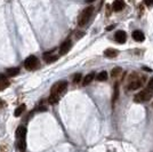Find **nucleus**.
I'll return each instance as SVG.
<instances>
[{"label":"nucleus","instance_id":"obj_18","mask_svg":"<svg viewBox=\"0 0 153 152\" xmlns=\"http://www.w3.org/2000/svg\"><path fill=\"white\" fill-rule=\"evenodd\" d=\"M7 73L9 76H12V77H15V76H17L20 73V69L18 67H10V69L7 70Z\"/></svg>","mask_w":153,"mask_h":152},{"label":"nucleus","instance_id":"obj_19","mask_svg":"<svg viewBox=\"0 0 153 152\" xmlns=\"http://www.w3.org/2000/svg\"><path fill=\"white\" fill-rule=\"evenodd\" d=\"M119 97V84L117 82L116 86H114V93H113V97H112V102L114 103Z\"/></svg>","mask_w":153,"mask_h":152},{"label":"nucleus","instance_id":"obj_11","mask_svg":"<svg viewBox=\"0 0 153 152\" xmlns=\"http://www.w3.org/2000/svg\"><path fill=\"white\" fill-rule=\"evenodd\" d=\"M25 136H27V128L24 126H20L16 130V137L21 140V138H24Z\"/></svg>","mask_w":153,"mask_h":152},{"label":"nucleus","instance_id":"obj_21","mask_svg":"<svg viewBox=\"0 0 153 152\" xmlns=\"http://www.w3.org/2000/svg\"><path fill=\"white\" fill-rule=\"evenodd\" d=\"M58 101H60V96H56V95H50L48 98L49 104H56Z\"/></svg>","mask_w":153,"mask_h":152},{"label":"nucleus","instance_id":"obj_9","mask_svg":"<svg viewBox=\"0 0 153 152\" xmlns=\"http://www.w3.org/2000/svg\"><path fill=\"white\" fill-rule=\"evenodd\" d=\"M112 8L114 12H121L123 8H124V2L121 0H116L113 3H112Z\"/></svg>","mask_w":153,"mask_h":152},{"label":"nucleus","instance_id":"obj_20","mask_svg":"<svg viewBox=\"0 0 153 152\" xmlns=\"http://www.w3.org/2000/svg\"><path fill=\"white\" fill-rule=\"evenodd\" d=\"M18 148H20V150L22 152L25 151V149H27V141H25V137L24 138H21L20 140V143H18Z\"/></svg>","mask_w":153,"mask_h":152},{"label":"nucleus","instance_id":"obj_15","mask_svg":"<svg viewBox=\"0 0 153 152\" xmlns=\"http://www.w3.org/2000/svg\"><path fill=\"white\" fill-rule=\"evenodd\" d=\"M121 73H122V69L118 66V67H114V69L111 71V77H112V78H117V77H119Z\"/></svg>","mask_w":153,"mask_h":152},{"label":"nucleus","instance_id":"obj_3","mask_svg":"<svg viewBox=\"0 0 153 152\" xmlns=\"http://www.w3.org/2000/svg\"><path fill=\"white\" fill-rule=\"evenodd\" d=\"M153 94V89H150V88H146L143 91H139L137 95H135L134 97V101L136 103H143V102H148L151 100Z\"/></svg>","mask_w":153,"mask_h":152},{"label":"nucleus","instance_id":"obj_26","mask_svg":"<svg viewBox=\"0 0 153 152\" xmlns=\"http://www.w3.org/2000/svg\"><path fill=\"white\" fill-rule=\"evenodd\" d=\"M113 28H114V25H110V27H107V28H106V30H107V31H111L112 29H113Z\"/></svg>","mask_w":153,"mask_h":152},{"label":"nucleus","instance_id":"obj_24","mask_svg":"<svg viewBox=\"0 0 153 152\" xmlns=\"http://www.w3.org/2000/svg\"><path fill=\"white\" fill-rule=\"evenodd\" d=\"M145 5H148V6H153V0H146V1H145Z\"/></svg>","mask_w":153,"mask_h":152},{"label":"nucleus","instance_id":"obj_25","mask_svg":"<svg viewBox=\"0 0 153 152\" xmlns=\"http://www.w3.org/2000/svg\"><path fill=\"white\" fill-rule=\"evenodd\" d=\"M106 9H107V15H110L111 14V10H110V6L109 5H106Z\"/></svg>","mask_w":153,"mask_h":152},{"label":"nucleus","instance_id":"obj_1","mask_svg":"<svg viewBox=\"0 0 153 152\" xmlns=\"http://www.w3.org/2000/svg\"><path fill=\"white\" fill-rule=\"evenodd\" d=\"M144 81H145V77H138L136 73H133V74L129 77L127 89H128V91L138 89V88L144 84Z\"/></svg>","mask_w":153,"mask_h":152},{"label":"nucleus","instance_id":"obj_28","mask_svg":"<svg viewBox=\"0 0 153 152\" xmlns=\"http://www.w3.org/2000/svg\"><path fill=\"white\" fill-rule=\"evenodd\" d=\"M152 105H153V103H152Z\"/></svg>","mask_w":153,"mask_h":152},{"label":"nucleus","instance_id":"obj_5","mask_svg":"<svg viewBox=\"0 0 153 152\" xmlns=\"http://www.w3.org/2000/svg\"><path fill=\"white\" fill-rule=\"evenodd\" d=\"M38 64H39V60H38L34 55H31V56H29V57L24 61V66H25V69L29 70V71L37 69Z\"/></svg>","mask_w":153,"mask_h":152},{"label":"nucleus","instance_id":"obj_6","mask_svg":"<svg viewBox=\"0 0 153 152\" xmlns=\"http://www.w3.org/2000/svg\"><path fill=\"white\" fill-rule=\"evenodd\" d=\"M71 46H72L71 40H70V39L65 40V41H64V42L61 45V47H60V54H61V55H65V54H67V52L71 49Z\"/></svg>","mask_w":153,"mask_h":152},{"label":"nucleus","instance_id":"obj_14","mask_svg":"<svg viewBox=\"0 0 153 152\" xmlns=\"http://www.w3.org/2000/svg\"><path fill=\"white\" fill-rule=\"evenodd\" d=\"M9 87V81L5 77H0V91H3Z\"/></svg>","mask_w":153,"mask_h":152},{"label":"nucleus","instance_id":"obj_8","mask_svg":"<svg viewBox=\"0 0 153 152\" xmlns=\"http://www.w3.org/2000/svg\"><path fill=\"white\" fill-rule=\"evenodd\" d=\"M118 54H119V50L113 49V48H107V49L104 50V56H105V57H109V59L117 57Z\"/></svg>","mask_w":153,"mask_h":152},{"label":"nucleus","instance_id":"obj_2","mask_svg":"<svg viewBox=\"0 0 153 152\" xmlns=\"http://www.w3.org/2000/svg\"><path fill=\"white\" fill-rule=\"evenodd\" d=\"M92 12H94V7H92V6H89V7H87V8H85L82 10V13L80 14V16L78 18V24L80 27H84V25H86L88 23L89 18L92 17Z\"/></svg>","mask_w":153,"mask_h":152},{"label":"nucleus","instance_id":"obj_4","mask_svg":"<svg viewBox=\"0 0 153 152\" xmlns=\"http://www.w3.org/2000/svg\"><path fill=\"white\" fill-rule=\"evenodd\" d=\"M66 88H67V82H66V81H64V80L58 81V82H56V84L52 87V93H50V95L60 96L61 94H63V93L65 91Z\"/></svg>","mask_w":153,"mask_h":152},{"label":"nucleus","instance_id":"obj_17","mask_svg":"<svg viewBox=\"0 0 153 152\" xmlns=\"http://www.w3.org/2000/svg\"><path fill=\"white\" fill-rule=\"evenodd\" d=\"M25 111V104H22V105H20L16 110H15V112H14V116L15 117H20L23 112Z\"/></svg>","mask_w":153,"mask_h":152},{"label":"nucleus","instance_id":"obj_16","mask_svg":"<svg viewBox=\"0 0 153 152\" xmlns=\"http://www.w3.org/2000/svg\"><path fill=\"white\" fill-rule=\"evenodd\" d=\"M96 79H97L98 81H105V80L107 79V72H106V71H102V72H99V73L97 74Z\"/></svg>","mask_w":153,"mask_h":152},{"label":"nucleus","instance_id":"obj_12","mask_svg":"<svg viewBox=\"0 0 153 152\" xmlns=\"http://www.w3.org/2000/svg\"><path fill=\"white\" fill-rule=\"evenodd\" d=\"M94 79H95V73H94V72L88 73V74H87V76L84 78V80H82V85H84V86H87V85H89V84L92 82Z\"/></svg>","mask_w":153,"mask_h":152},{"label":"nucleus","instance_id":"obj_7","mask_svg":"<svg viewBox=\"0 0 153 152\" xmlns=\"http://www.w3.org/2000/svg\"><path fill=\"white\" fill-rule=\"evenodd\" d=\"M114 39H116V41L119 42V44H124L126 40H127V34H126V32L122 30L117 31L116 34H114Z\"/></svg>","mask_w":153,"mask_h":152},{"label":"nucleus","instance_id":"obj_13","mask_svg":"<svg viewBox=\"0 0 153 152\" xmlns=\"http://www.w3.org/2000/svg\"><path fill=\"white\" fill-rule=\"evenodd\" d=\"M44 59L47 63H52V62H55L58 59V55H52L49 53H45L44 54Z\"/></svg>","mask_w":153,"mask_h":152},{"label":"nucleus","instance_id":"obj_27","mask_svg":"<svg viewBox=\"0 0 153 152\" xmlns=\"http://www.w3.org/2000/svg\"><path fill=\"white\" fill-rule=\"evenodd\" d=\"M143 70H145V71H149V72H151L152 70L151 69H149V67H143Z\"/></svg>","mask_w":153,"mask_h":152},{"label":"nucleus","instance_id":"obj_10","mask_svg":"<svg viewBox=\"0 0 153 152\" xmlns=\"http://www.w3.org/2000/svg\"><path fill=\"white\" fill-rule=\"evenodd\" d=\"M133 39L134 40H136V41H138V42H141V41H143L144 39H145V37H144V34H143V32L139 30H136L133 32Z\"/></svg>","mask_w":153,"mask_h":152},{"label":"nucleus","instance_id":"obj_22","mask_svg":"<svg viewBox=\"0 0 153 152\" xmlns=\"http://www.w3.org/2000/svg\"><path fill=\"white\" fill-rule=\"evenodd\" d=\"M81 78H82L81 73H77V74L74 76V78H73V82H74V84H78V82H80Z\"/></svg>","mask_w":153,"mask_h":152},{"label":"nucleus","instance_id":"obj_23","mask_svg":"<svg viewBox=\"0 0 153 152\" xmlns=\"http://www.w3.org/2000/svg\"><path fill=\"white\" fill-rule=\"evenodd\" d=\"M148 88H150V89H153V79H151V80L149 81V85H148Z\"/></svg>","mask_w":153,"mask_h":152}]
</instances>
